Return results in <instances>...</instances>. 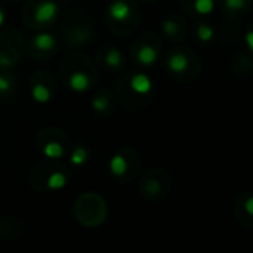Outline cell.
I'll use <instances>...</instances> for the list:
<instances>
[{
  "instance_id": "obj_1",
  "label": "cell",
  "mask_w": 253,
  "mask_h": 253,
  "mask_svg": "<svg viewBox=\"0 0 253 253\" xmlns=\"http://www.w3.org/2000/svg\"><path fill=\"white\" fill-rule=\"evenodd\" d=\"M58 11H60L58 5L55 2H52V0H43V2H40L36 6L34 18L40 24H49V23H52L57 18Z\"/></svg>"
},
{
  "instance_id": "obj_2",
  "label": "cell",
  "mask_w": 253,
  "mask_h": 253,
  "mask_svg": "<svg viewBox=\"0 0 253 253\" xmlns=\"http://www.w3.org/2000/svg\"><path fill=\"white\" fill-rule=\"evenodd\" d=\"M108 15L111 20L117 23H123L130 18L132 15V6L125 2V0H114V2L108 6Z\"/></svg>"
},
{
  "instance_id": "obj_3",
  "label": "cell",
  "mask_w": 253,
  "mask_h": 253,
  "mask_svg": "<svg viewBox=\"0 0 253 253\" xmlns=\"http://www.w3.org/2000/svg\"><path fill=\"white\" fill-rule=\"evenodd\" d=\"M129 85H130V89H132L135 94H138V95H147V94H150L151 89H153V80H151L147 74H144V73L133 74V76L130 77Z\"/></svg>"
},
{
  "instance_id": "obj_4",
  "label": "cell",
  "mask_w": 253,
  "mask_h": 253,
  "mask_svg": "<svg viewBox=\"0 0 253 253\" xmlns=\"http://www.w3.org/2000/svg\"><path fill=\"white\" fill-rule=\"evenodd\" d=\"M67 85L68 88L76 92V94H83L89 89V85H91V80H89V76L85 73V71H74L71 73V76L68 77L67 80Z\"/></svg>"
},
{
  "instance_id": "obj_5",
  "label": "cell",
  "mask_w": 253,
  "mask_h": 253,
  "mask_svg": "<svg viewBox=\"0 0 253 253\" xmlns=\"http://www.w3.org/2000/svg\"><path fill=\"white\" fill-rule=\"evenodd\" d=\"M167 67H169V70H170L172 73H175V74H182V73H185V71L188 70V67H190V60H188V57H187L185 54L176 52V54H173V55L169 58Z\"/></svg>"
},
{
  "instance_id": "obj_6",
  "label": "cell",
  "mask_w": 253,
  "mask_h": 253,
  "mask_svg": "<svg viewBox=\"0 0 253 253\" xmlns=\"http://www.w3.org/2000/svg\"><path fill=\"white\" fill-rule=\"evenodd\" d=\"M157 57H158V54H157L156 48H153L151 45H144L136 52V60L145 67H151L157 61Z\"/></svg>"
},
{
  "instance_id": "obj_7",
  "label": "cell",
  "mask_w": 253,
  "mask_h": 253,
  "mask_svg": "<svg viewBox=\"0 0 253 253\" xmlns=\"http://www.w3.org/2000/svg\"><path fill=\"white\" fill-rule=\"evenodd\" d=\"M110 170L114 176H123L127 170V160L122 154H116L110 160Z\"/></svg>"
},
{
  "instance_id": "obj_8",
  "label": "cell",
  "mask_w": 253,
  "mask_h": 253,
  "mask_svg": "<svg viewBox=\"0 0 253 253\" xmlns=\"http://www.w3.org/2000/svg\"><path fill=\"white\" fill-rule=\"evenodd\" d=\"M33 45L39 51H49L55 46V37L49 33H40L33 39Z\"/></svg>"
},
{
  "instance_id": "obj_9",
  "label": "cell",
  "mask_w": 253,
  "mask_h": 253,
  "mask_svg": "<svg viewBox=\"0 0 253 253\" xmlns=\"http://www.w3.org/2000/svg\"><path fill=\"white\" fill-rule=\"evenodd\" d=\"M32 96L39 104H48L51 101V91L45 85L39 83L32 89Z\"/></svg>"
},
{
  "instance_id": "obj_10",
  "label": "cell",
  "mask_w": 253,
  "mask_h": 253,
  "mask_svg": "<svg viewBox=\"0 0 253 253\" xmlns=\"http://www.w3.org/2000/svg\"><path fill=\"white\" fill-rule=\"evenodd\" d=\"M46 184H48V188H51L54 191H58V190H61V188H64L67 185V176L63 172H54V173L49 175Z\"/></svg>"
},
{
  "instance_id": "obj_11",
  "label": "cell",
  "mask_w": 253,
  "mask_h": 253,
  "mask_svg": "<svg viewBox=\"0 0 253 253\" xmlns=\"http://www.w3.org/2000/svg\"><path fill=\"white\" fill-rule=\"evenodd\" d=\"M43 154L48 158H61L64 156V148L60 142L51 141L43 147Z\"/></svg>"
},
{
  "instance_id": "obj_12",
  "label": "cell",
  "mask_w": 253,
  "mask_h": 253,
  "mask_svg": "<svg viewBox=\"0 0 253 253\" xmlns=\"http://www.w3.org/2000/svg\"><path fill=\"white\" fill-rule=\"evenodd\" d=\"M194 9L198 15H209L215 9V0H194Z\"/></svg>"
},
{
  "instance_id": "obj_13",
  "label": "cell",
  "mask_w": 253,
  "mask_h": 253,
  "mask_svg": "<svg viewBox=\"0 0 253 253\" xmlns=\"http://www.w3.org/2000/svg\"><path fill=\"white\" fill-rule=\"evenodd\" d=\"M122 60H123L122 52H120L117 48H111V49L107 52V55H105V64H107L108 67H111V68L119 67V65L122 64Z\"/></svg>"
},
{
  "instance_id": "obj_14",
  "label": "cell",
  "mask_w": 253,
  "mask_h": 253,
  "mask_svg": "<svg viewBox=\"0 0 253 253\" xmlns=\"http://www.w3.org/2000/svg\"><path fill=\"white\" fill-rule=\"evenodd\" d=\"M86 160H88V151H86L83 147H77V148L71 153V157H70L71 164H74V166H82V164H85Z\"/></svg>"
},
{
  "instance_id": "obj_15",
  "label": "cell",
  "mask_w": 253,
  "mask_h": 253,
  "mask_svg": "<svg viewBox=\"0 0 253 253\" xmlns=\"http://www.w3.org/2000/svg\"><path fill=\"white\" fill-rule=\"evenodd\" d=\"M213 36H215V32H213V29L210 26H207V24L198 26V29H197V37L201 42H204V43L206 42H210L213 39Z\"/></svg>"
},
{
  "instance_id": "obj_16",
  "label": "cell",
  "mask_w": 253,
  "mask_h": 253,
  "mask_svg": "<svg viewBox=\"0 0 253 253\" xmlns=\"http://www.w3.org/2000/svg\"><path fill=\"white\" fill-rule=\"evenodd\" d=\"M178 30H179V26H178L173 20H166V21L163 23V33H164L166 36L172 37V36H175V34L178 33Z\"/></svg>"
},
{
  "instance_id": "obj_17",
  "label": "cell",
  "mask_w": 253,
  "mask_h": 253,
  "mask_svg": "<svg viewBox=\"0 0 253 253\" xmlns=\"http://www.w3.org/2000/svg\"><path fill=\"white\" fill-rule=\"evenodd\" d=\"M92 107L96 113H104L108 108V99L105 96H96L92 101Z\"/></svg>"
},
{
  "instance_id": "obj_18",
  "label": "cell",
  "mask_w": 253,
  "mask_h": 253,
  "mask_svg": "<svg viewBox=\"0 0 253 253\" xmlns=\"http://www.w3.org/2000/svg\"><path fill=\"white\" fill-rule=\"evenodd\" d=\"M223 3L229 11H240L244 6V0H223Z\"/></svg>"
},
{
  "instance_id": "obj_19",
  "label": "cell",
  "mask_w": 253,
  "mask_h": 253,
  "mask_svg": "<svg viewBox=\"0 0 253 253\" xmlns=\"http://www.w3.org/2000/svg\"><path fill=\"white\" fill-rule=\"evenodd\" d=\"M12 88V83L6 79V77H2L0 76V94H6L9 92Z\"/></svg>"
},
{
  "instance_id": "obj_20",
  "label": "cell",
  "mask_w": 253,
  "mask_h": 253,
  "mask_svg": "<svg viewBox=\"0 0 253 253\" xmlns=\"http://www.w3.org/2000/svg\"><path fill=\"white\" fill-rule=\"evenodd\" d=\"M244 209H246L247 215H252L253 213V198L252 197H247V200L244 203Z\"/></svg>"
},
{
  "instance_id": "obj_21",
  "label": "cell",
  "mask_w": 253,
  "mask_h": 253,
  "mask_svg": "<svg viewBox=\"0 0 253 253\" xmlns=\"http://www.w3.org/2000/svg\"><path fill=\"white\" fill-rule=\"evenodd\" d=\"M246 45H247L249 51L253 49V34H252V32H247V34H246Z\"/></svg>"
},
{
  "instance_id": "obj_22",
  "label": "cell",
  "mask_w": 253,
  "mask_h": 253,
  "mask_svg": "<svg viewBox=\"0 0 253 253\" xmlns=\"http://www.w3.org/2000/svg\"><path fill=\"white\" fill-rule=\"evenodd\" d=\"M0 65H6V67H11L14 65L12 60H9L8 57H3V55H0Z\"/></svg>"
},
{
  "instance_id": "obj_23",
  "label": "cell",
  "mask_w": 253,
  "mask_h": 253,
  "mask_svg": "<svg viewBox=\"0 0 253 253\" xmlns=\"http://www.w3.org/2000/svg\"><path fill=\"white\" fill-rule=\"evenodd\" d=\"M3 23H5V12L0 9V27L3 26Z\"/></svg>"
}]
</instances>
